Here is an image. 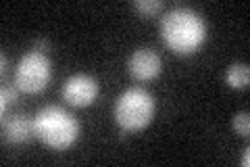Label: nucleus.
I'll use <instances>...</instances> for the list:
<instances>
[{
	"label": "nucleus",
	"instance_id": "5",
	"mask_svg": "<svg viewBox=\"0 0 250 167\" xmlns=\"http://www.w3.org/2000/svg\"><path fill=\"white\" fill-rule=\"evenodd\" d=\"M96 96H98V84L88 73H75L71 77H67L65 84H62V98L69 105L85 107Z\"/></svg>",
	"mask_w": 250,
	"mask_h": 167
},
{
	"label": "nucleus",
	"instance_id": "13",
	"mask_svg": "<svg viewBox=\"0 0 250 167\" xmlns=\"http://www.w3.org/2000/svg\"><path fill=\"white\" fill-rule=\"evenodd\" d=\"M240 163L244 165V167H246V165L250 163V148H244V153H242V159H240Z\"/></svg>",
	"mask_w": 250,
	"mask_h": 167
},
{
	"label": "nucleus",
	"instance_id": "3",
	"mask_svg": "<svg viewBox=\"0 0 250 167\" xmlns=\"http://www.w3.org/2000/svg\"><path fill=\"white\" fill-rule=\"evenodd\" d=\"M154 115V98L150 92L134 86L127 88L115 102V119L121 125L123 132H136L142 130L144 125Z\"/></svg>",
	"mask_w": 250,
	"mask_h": 167
},
{
	"label": "nucleus",
	"instance_id": "9",
	"mask_svg": "<svg viewBox=\"0 0 250 167\" xmlns=\"http://www.w3.org/2000/svg\"><path fill=\"white\" fill-rule=\"evenodd\" d=\"M134 6L142 15H154L163 9V0H136Z\"/></svg>",
	"mask_w": 250,
	"mask_h": 167
},
{
	"label": "nucleus",
	"instance_id": "11",
	"mask_svg": "<svg viewBox=\"0 0 250 167\" xmlns=\"http://www.w3.org/2000/svg\"><path fill=\"white\" fill-rule=\"evenodd\" d=\"M15 100H17V90L13 86H2V90H0V111H2V115L6 113V107L13 105Z\"/></svg>",
	"mask_w": 250,
	"mask_h": 167
},
{
	"label": "nucleus",
	"instance_id": "2",
	"mask_svg": "<svg viewBox=\"0 0 250 167\" xmlns=\"http://www.w3.org/2000/svg\"><path fill=\"white\" fill-rule=\"evenodd\" d=\"M34 130L36 136L42 138L48 146L61 150L75 142L77 134H80V123L62 107L48 105L38 111V115L34 117Z\"/></svg>",
	"mask_w": 250,
	"mask_h": 167
},
{
	"label": "nucleus",
	"instance_id": "8",
	"mask_svg": "<svg viewBox=\"0 0 250 167\" xmlns=\"http://www.w3.org/2000/svg\"><path fill=\"white\" fill-rule=\"evenodd\" d=\"M225 82H228L231 88H248L250 84V69L246 63H233L229 65V69L225 71Z\"/></svg>",
	"mask_w": 250,
	"mask_h": 167
},
{
	"label": "nucleus",
	"instance_id": "6",
	"mask_svg": "<svg viewBox=\"0 0 250 167\" xmlns=\"http://www.w3.org/2000/svg\"><path fill=\"white\" fill-rule=\"evenodd\" d=\"M127 67L136 79H152L161 73V57L152 48H138L131 52Z\"/></svg>",
	"mask_w": 250,
	"mask_h": 167
},
{
	"label": "nucleus",
	"instance_id": "12",
	"mask_svg": "<svg viewBox=\"0 0 250 167\" xmlns=\"http://www.w3.org/2000/svg\"><path fill=\"white\" fill-rule=\"evenodd\" d=\"M36 48L34 50H38V52H44L46 48H48V40H44V38H40V40H36Z\"/></svg>",
	"mask_w": 250,
	"mask_h": 167
},
{
	"label": "nucleus",
	"instance_id": "10",
	"mask_svg": "<svg viewBox=\"0 0 250 167\" xmlns=\"http://www.w3.org/2000/svg\"><path fill=\"white\" fill-rule=\"evenodd\" d=\"M233 130H236L240 136H248L250 134V115L246 111H242V113L233 117Z\"/></svg>",
	"mask_w": 250,
	"mask_h": 167
},
{
	"label": "nucleus",
	"instance_id": "14",
	"mask_svg": "<svg viewBox=\"0 0 250 167\" xmlns=\"http://www.w3.org/2000/svg\"><path fill=\"white\" fill-rule=\"evenodd\" d=\"M0 71H2V73L6 71V54H4V52L0 54Z\"/></svg>",
	"mask_w": 250,
	"mask_h": 167
},
{
	"label": "nucleus",
	"instance_id": "7",
	"mask_svg": "<svg viewBox=\"0 0 250 167\" xmlns=\"http://www.w3.org/2000/svg\"><path fill=\"white\" fill-rule=\"evenodd\" d=\"M4 134L11 142H25L31 134H36L34 130V119H29L27 115H13L9 121L4 119Z\"/></svg>",
	"mask_w": 250,
	"mask_h": 167
},
{
	"label": "nucleus",
	"instance_id": "4",
	"mask_svg": "<svg viewBox=\"0 0 250 167\" xmlns=\"http://www.w3.org/2000/svg\"><path fill=\"white\" fill-rule=\"evenodd\" d=\"M50 73H52V69H50L48 57L44 52L31 50L27 54H23L19 61L17 71H15V84H17L19 90L34 94L46 88Z\"/></svg>",
	"mask_w": 250,
	"mask_h": 167
},
{
	"label": "nucleus",
	"instance_id": "1",
	"mask_svg": "<svg viewBox=\"0 0 250 167\" xmlns=\"http://www.w3.org/2000/svg\"><path fill=\"white\" fill-rule=\"evenodd\" d=\"M161 34L165 44L179 54L194 52L207 38V25L190 6H175L163 15Z\"/></svg>",
	"mask_w": 250,
	"mask_h": 167
}]
</instances>
